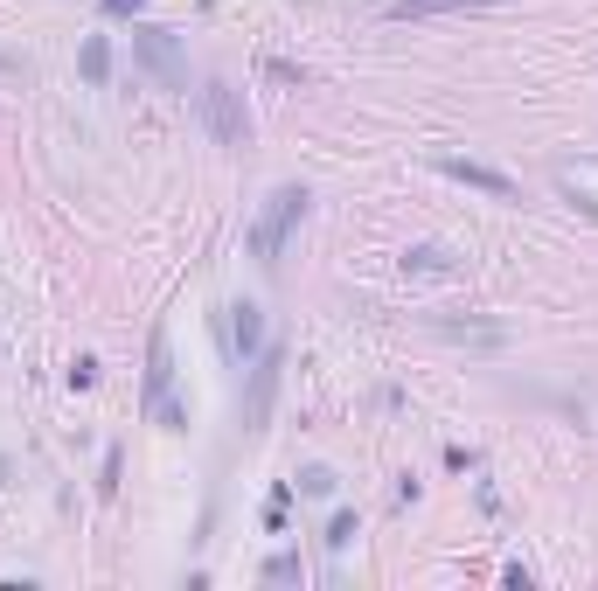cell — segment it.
Wrapping results in <instances>:
<instances>
[{
  "label": "cell",
  "instance_id": "obj_9",
  "mask_svg": "<svg viewBox=\"0 0 598 591\" xmlns=\"http://www.w3.org/2000/svg\"><path fill=\"white\" fill-rule=\"evenodd\" d=\"M473 7H501V0H390V21H439V14H473Z\"/></svg>",
  "mask_w": 598,
  "mask_h": 591
},
{
  "label": "cell",
  "instance_id": "obj_4",
  "mask_svg": "<svg viewBox=\"0 0 598 591\" xmlns=\"http://www.w3.org/2000/svg\"><path fill=\"white\" fill-rule=\"evenodd\" d=\"M279 376H286V348H258V355H251V383H244V432H265V425H272Z\"/></svg>",
  "mask_w": 598,
  "mask_h": 591
},
{
  "label": "cell",
  "instance_id": "obj_13",
  "mask_svg": "<svg viewBox=\"0 0 598 591\" xmlns=\"http://www.w3.org/2000/svg\"><path fill=\"white\" fill-rule=\"evenodd\" d=\"M355 529H362V515H355V508H341V515L327 522V536H320V543H327V550H348V543H355Z\"/></svg>",
  "mask_w": 598,
  "mask_h": 591
},
{
  "label": "cell",
  "instance_id": "obj_7",
  "mask_svg": "<svg viewBox=\"0 0 598 591\" xmlns=\"http://www.w3.org/2000/svg\"><path fill=\"white\" fill-rule=\"evenodd\" d=\"M425 327H432L439 341H459V348H508V327H501V320H480V313H466V320H459V313H432Z\"/></svg>",
  "mask_w": 598,
  "mask_h": 591
},
{
  "label": "cell",
  "instance_id": "obj_17",
  "mask_svg": "<svg viewBox=\"0 0 598 591\" xmlns=\"http://www.w3.org/2000/svg\"><path fill=\"white\" fill-rule=\"evenodd\" d=\"M147 0H105V14H140Z\"/></svg>",
  "mask_w": 598,
  "mask_h": 591
},
{
  "label": "cell",
  "instance_id": "obj_5",
  "mask_svg": "<svg viewBox=\"0 0 598 591\" xmlns=\"http://www.w3.org/2000/svg\"><path fill=\"white\" fill-rule=\"evenodd\" d=\"M209 327H216V348H223L230 362H251V355L265 348V313H258L251 299H244V306H223Z\"/></svg>",
  "mask_w": 598,
  "mask_h": 591
},
{
  "label": "cell",
  "instance_id": "obj_8",
  "mask_svg": "<svg viewBox=\"0 0 598 591\" xmlns=\"http://www.w3.org/2000/svg\"><path fill=\"white\" fill-rule=\"evenodd\" d=\"M167 390H174V348H167V327H153V341H147V411Z\"/></svg>",
  "mask_w": 598,
  "mask_h": 591
},
{
  "label": "cell",
  "instance_id": "obj_16",
  "mask_svg": "<svg viewBox=\"0 0 598 591\" xmlns=\"http://www.w3.org/2000/svg\"><path fill=\"white\" fill-rule=\"evenodd\" d=\"M119 466H126V459H119V445H112V452H105V480H98V494H119Z\"/></svg>",
  "mask_w": 598,
  "mask_h": 591
},
{
  "label": "cell",
  "instance_id": "obj_6",
  "mask_svg": "<svg viewBox=\"0 0 598 591\" xmlns=\"http://www.w3.org/2000/svg\"><path fill=\"white\" fill-rule=\"evenodd\" d=\"M432 167H439L446 181H466V188L494 195V202H515V195H522L515 174H501V167H487V160H466V153H432Z\"/></svg>",
  "mask_w": 598,
  "mask_h": 591
},
{
  "label": "cell",
  "instance_id": "obj_10",
  "mask_svg": "<svg viewBox=\"0 0 598 591\" xmlns=\"http://www.w3.org/2000/svg\"><path fill=\"white\" fill-rule=\"evenodd\" d=\"M404 272H418V279H446V272H459V258H452L446 244H411V251H404Z\"/></svg>",
  "mask_w": 598,
  "mask_h": 591
},
{
  "label": "cell",
  "instance_id": "obj_14",
  "mask_svg": "<svg viewBox=\"0 0 598 591\" xmlns=\"http://www.w3.org/2000/svg\"><path fill=\"white\" fill-rule=\"evenodd\" d=\"M334 487H341V480H334V466H306V473H299V494H313V501H327Z\"/></svg>",
  "mask_w": 598,
  "mask_h": 591
},
{
  "label": "cell",
  "instance_id": "obj_11",
  "mask_svg": "<svg viewBox=\"0 0 598 591\" xmlns=\"http://www.w3.org/2000/svg\"><path fill=\"white\" fill-rule=\"evenodd\" d=\"M77 70H84V84H105V77H112V42L91 35V42L77 49Z\"/></svg>",
  "mask_w": 598,
  "mask_h": 591
},
{
  "label": "cell",
  "instance_id": "obj_2",
  "mask_svg": "<svg viewBox=\"0 0 598 591\" xmlns=\"http://www.w3.org/2000/svg\"><path fill=\"white\" fill-rule=\"evenodd\" d=\"M195 119H202V133H209L216 147H230V153L251 147V112H244V98H237L223 77L195 91Z\"/></svg>",
  "mask_w": 598,
  "mask_h": 591
},
{
  "label": "cell",
  "instance_id": "obj_15",
  "mask_svg": "<svg viewBox=\"0 0 598 591\" xmlns=\"http://www.w3.org/2000/svg\"><path fill=\"white\" fill-rule=\"evenodd\" d=\"M91 383H98V362H91V355H77V369H70V390H91Z\"/></svg>",
  "mask_w": 598,
  "mask_h": 591
},
{
  "label": "cell",
  "instance_id": "obj_3",
  "mask_svg": "<svg viewBox=\"0 0 598 591\" xmlns=\"http://www.w3.org/2000/svg\"><path fill=\"white\" fill-rule=\"evenodd\" d=\"M133 56L153 70L160 91H188V56H181V35H174V28L140 21V28H133Z\"/></svg>",
  "mask_w": 598,
  "mask_h": 591
},
{
  "label": "cell",
  "instance_id": "obj_1",
  "mask_svg": "<svg viewBox=\"0 0 598 591\" xmlns=\"http://www.w3.org/2000/svg\"><path fill=\"white\" fill-rule=\"evenodd\" d=\"M306 202H313V195H306L299 181H286V188H272V195H265V209H258V216H251V230H244V244H251V258H258V265H279L286 237L306 223Z\"/></svg>",
  "mask_w": 598,
  "mask_h": 591
},
{
  "label": "cell",
  "instance_id": "obj_18",
  "mask_svg": "<svg viewBox=\"0 0 598 591\" xmlns=\"http://www.w3.org/2000/svg\"><path fill=\"white\" fill-rule=\"evenodd\" d=\"M7 480H14V466H7V459H0V487H7Z\"/></svg>",
  "mask_w": 598,
  "mask_h": 591
},
{
  "label": "cell",
  "instance_id": "obj_12",
  "mask_svg": "<svg viewBox=\"0 0 598 591\" xmlns=\"http://www.w3.org/2000/svg\"><path fill=\"white\" fill-rule=\"evenodd\" d=\"M306 578V564H299V550H279L272 564H265V585H299Z\"/></svg>",
  "mask_w": 598,
  "mask_h": 591
}]
</instances>
